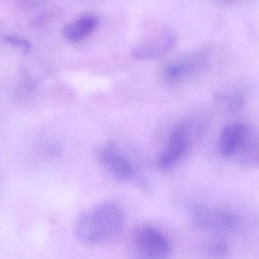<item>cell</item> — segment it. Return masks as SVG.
<instances>
[{"label": "cell", "mask_w": 259, "mask_h": 259, "mask_svg": "<svg viewBox=\"0 0 259 259\" xmlns=\"http://www.w3.org/2000/svg\"><path fill=\"white\" fill-rule=\"evenodd\" d=\"M125 221V212L119 204L101 203L78 217L74 227L75 235L84 243H100L119 233Z\"/></svg>", "instance_id": "cell-1"}, {"label": "cell", "mask_w": 259, "mask_h": 259, "mask_svg": "<svg viewBox=\"0 0 259 259\" xmlns=\"http://www.w3.org/2000/svg\"><path fill=\"white\" fill-rule=\"evenodd\" d=\"M218 57V51L213 46L191 50L167 62L162 69V77L169 84L189 82L210 72Z\"/></svg>", "instance_id": "cell-2"}, {"label": "cell", "mask_w": 259, "mask_h": 259, "mask_svg": "<svg viewBox=\"0 0 259 259\" xmlns=\"http://www.w3.org/2000/svg\"><path fill=\"white\" fill-rule=\"evenodd\" d=\"M193 225L201 231L216 235L232 233L239 227L241 219L237 214L222 207L198 204L191 213Z\"/></svg>", "instance_id": "cell-3"}, {"label": "cell", "mask_w": 259, "mask_h": 259, "mask_svg": "<svg viewBox=\"0 0 259 259\" xmlns=\"http://www.w3.org/2000/svg\"><path fill=\"white\" fill-rule=\"evenodd\" d=\"M134 248L139 257L144 258H165L172 251L167 236L152 227H142L136 232Z\"/></svg>", "instance_id": "cell-4"}, {"label": "cell", "mask_w": 259, "mask_h": 259, "mask_svg": "<svg viewBox=\"0 0 259 259\" xmlns=\"http://www.w3.org/2000/svg\"><path fill=\"white\" fill-rule=\"evenodd\" d=\"M177 37L170 30L162 29L138 42L132 48V55L141 60H156L170 52Z\"/></svg>", "instance_id": "cell-5"}, {"label": "cell", "mask_w": 259, "mask_h": 259, "mask_svg": "<svg viewBox=\"0 0 259 259\" xmlns=\"http://www.w3.org/2000/svg\"><path fill=\"white\" fill-rule=\"evenodd\" d=\"M189 145L187 126L185 124H180L172 130L166 148L157 157V166L161 169L174 167L184 157Z\"/></svg>", "instance_id": "cell-6"}, {"label": "cell", "mask_w": 259, "mask_h": 259, "mask_svg": "<svg viewBox=\"0 0 259 259\" xmlns=\"http://www.w3.org/2000/svg\"><path fill=\"white\" fill-rule=\"evenodd\" d=\"M99 157L105 169L115 178L128 180L134 174L132 162L124 156L114 144H107L99 151Z\"/></svg>", "instance_id": "cell-7"}, {"label": "cell", "mask_w": 259, "mask_h": 259, "mask_svg": "<svg viewBox=\"0 0 259 259\" xmlns=\"http://www.w3.org/2000/svg\"><path fill=\"white\" fill-rule=\"evenodd\" d=\"M248 128L241 122H231L223 128L218 144L221 157L230 158L238 154L243 145Z\"/></svg>", "instance_id": "cell-8"}, {"label": "cell", "mask_w": 259, "mask_h": 259, "mask_svg": "<svg viewBox=\"0 0 259 259\" xmlns=\"http://www.w3.org/2000/svg\"><path fill=\"white\" fill-rule=\"evenodd\" d=\"M99 19L95 15L80 16L65 26L63 35L67 41L76 43L87 38L98 28Z\"/></svg>", "instance_id": "cell-9"}, {"label": "cell", "mask_w": 259, "mask_h": 259, "mask_svg": "<svg viewBox=\"0 0 259 259\" xmlns=\"http://www.w3.org/2000/svg\"><path fill=\"white\" fill-rule=\"evenodd\" d=\"M239 161L248 167L259 166V133H252L248 128L246 137L238 154Z\"/></svg>", "instance_id": "cell-10"}, {"label": "cell", "mask_w": 259, "mask_h": 259, "mask_svg": "<svg viewBox=\"0 0 259 259\" xmlns=\"http://www.w3.org/2000/svg\"><path fill=\"white\" fill-rule=\"evenodd\" d=\"M216 101L224 104L230 113H237L245 106V96L239 89H231L220 93Z\"/></svg>", "instance_id": "cell-11"}, {"label": "cell", "mask_w": 259, "mask_h": 259, "mask_svg": "<svg viewBox=\"0 0 259 259\" xmlns=\"http://www.w3.org/2000/svg\"><path fill=\"white\" fill-rule=\"evenodd\" d=\"M4 41L6 45L19 50L24 56L29 54L31 50V42L16 34H7L4 36Z\"/></svg>", "instance_id": "cell-12"}, {"label": "cell", "mask_w": 259, "mask_h": 259, "mask_svg": "<svg viewBox=\"0 0 259 259\" xmlns=\"http://www.w3.org/2000/svg\"><path fill=\"white\" fill-rule=\"evenodd\" d=\"M229 252L227 242L221 238L210 241L207 245V253L213 257H223Z\"/></svg>", "instance_id": "cell-13"}, {"label": "cell", "mask_w": 259, "mask_h": 259, "mask_svg": "<svg viewBox=\"0 0 259 259\" xmlns=\"http://www.w3.org/2000/svg\"><path fill=\"white\" fill-rule=\"evenodd\" d=\"M34 90V84L30 81L29 78H25V81L21 83L18 90V93L20 96L28 97L31 95Z\"/></svg>", "instance_id": "cell-14"}, {"label": "cell", "mask_w": 259, "mask_h": 259, "mask_svg": "<svg viewBox=\"0 0 259 259\" xmlns=\"http://www.w3.org/2000/svg\"><path fill=\"white\" fill-rule=\"evenodd\" d=\"M218 4H221V5H228V4H231L235 0H216Z\"/></svg>", "instance_id": "cell-15"}]
</instances>
